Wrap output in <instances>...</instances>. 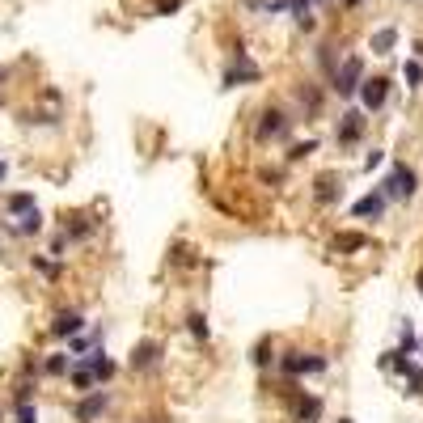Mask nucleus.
Listing matches in <instances>:
<instances>
[{"label": "nucleus", "instance_id": "obj_1", "mask_svg": "<svg viewBox=\"0 0 423 423\" xmlns=\"http://www.w3.org/2000/svg\"><path fill=\"white\" fill-rule=\"evenodd\" d=\"M335 89H339V97H352L356 89H360V81H364V60L360 56H352V60H343L339 68H335Z\"/></svg>", "mask_w": 423, "mask_h": 423}, {"label": "nucleus", "instance_id": "obj_2", "mask_svg": "<svg viewBox=\"0 0 423 423\" xmlns=\"http://www.w3.org/2000/svg\"><path fill=\"white\" fill-rule=\"evenodd\" d=\"M419 191V178H415V169L411 165H394V173L385 178V186H381V195L385 199H411Z\"/></svg>", "mask_w": 423, "mask_h": 423}, {"label": "nucleus", "instance_id": "obj_3", "mask_svg": "<svg viewBox=\"0 0 423 423\" xmlns=\"http://www.w3.org/2000/svg\"><path fill=\"white\" fill-rule=\"evenodd\" d=\"M360 106L364 110H381L385 106V97H389V81L385 77H372V81H360Z\"/></svg>", "mask_w": 423, "mask_h": 423}, {"label": "nucleus", "instance_id": "obj_4", "mask_svg": "<svg viewBox=\"0 0 423 423\" xmlns=\"http://www.w3.org/2000/svg\"><path fill=\"white\" fill-rule=\"evenodd\" d=\"M263 77V72L250 64V56H245V51H237V64L225 72V85H241V81H258Z\"/></svg>", "mask_w": 423, "mask_h": 423}, {"label": "nucleus", "instance_id": "obj_5", "mask_svg": "<svg viewBox=\"0 0 423 423\" xmlns=\"http://www.w3.org/2000/svg\"><path fill=\"white\" fill-rule=\"evenodd\" d=\"M161 352H165V347H161V343H153V339H148V343H140L136 352H132V372H144V368H153V364L161 360Z\"/></svg>", "mask_w": 423, "mask_h": 423}, {"label": "nucleus", "instance_id": "obj_6", "mask_svg": "<svg viewBox=\"0 0 423 423\" xmlns=\"http://www.w3.org/2000/svg\"><path fill=\"white\" fill-rule=\"evenodd\" d=\"M106 402H110V398H106L102 389H89V398H85V402L77 407V423H93L97 415L106 411Z\"/></svg>", "mask_w": 423, "mask_h": 423}, {"label": "nucleus", "instance_id": "obj_7", "mask_svg": "<svg viewBox=\"0 0 423 423\" xmlns=\"http://www.w3.org/2000/svg\"><path fill=\"white\" fill-rule=\"evenodd\" d=\"M360 132H364V119H360L356 110H347V114L339 119V132H335V140H339V144H356V140H360Z\"/></svg>", "mask_w": 423, "mask_h": 423}, {"label": "nucleus", "instance_id": "obj_8", "mask_svg": "<svg viewBox=\"0 0 423 423\" xmlns=\"http://www.w3.org/2000/svg\"><path fill=\"white\" fill-rule=\"evenodd\" d=\"M288 128H292V123L280 114V110H267L263 114V128H258V136L267 140V136H288Z\"/></svg>", "mask_w": 423, "mask_h": 423}, {"label": "nucleus", "instance_id": "obj_9", "mask_svg": "<svg viewBox=\"0 0 423 423\" xmlns=\"http://www.w3.org/2000/svg\"><path fill=\"white\" fill-rule=\"evenodd\" d=\"M85 326V317L81 313H60L56 322H51V335H60V339H68V335H77Z\"/></svg>", "mask_w": 423, "mask_h": 423}, {"label": "nucleus", "instance_id": "obj_10", "mask_svg": "<svg viewBox=\"0 0 423 423\" xmlns=\"http://www.w3.org/2000/svg\"><path fill=\"white\" fill-rule=\"evenodd\" d=\"M352 212H356V216H372V220H377V216L385 212V195H381V191H377V195H364Z\"/></svg>", "mask_w": 423, "mask_h": 423}, {"label": "nucleus", "instance_id": "obj_11", "mask_svg": "<svg viewBox=\"0 0 423 423\" xmlns=\"http://www.w3.org/2000/svg\"><path fill=\"white\" fill-rule=\"evenodd\" d=\"M394 43H398V30H394V26L377 30V34H372V56H389V51H394Z\"/></svg>", "mask_w": 423, "mask_h": 423}, {"label": "nucleus", "instance_id": "obj_12", "mask_svg": "<svg viewBox=\"0 0 423 423\" xmlns=\"http://www.w3.org/2000/svg\"><path fill=\"white\" fill-rule=\"evenodd\" d=\"M68 377H72V385H77V394H89V389H93V372H89L85 364H68Z\"/></svg>", "mask_w": 423, "mask_h": 423}, {"label": "nucleus", "instance_id": "obj_13", "mask_svg": "<svg viewBox=\"0 0 423 423\" xmlns=\"http://www.w3.org/2000/svg\"><path fill=\"white\" fill-rule=\"evenodd\" d=\"M43 229V216H38V208H30L26 216H21V225H17V233H38Z\"/></svg>", "mask_w": 423, "mask_h": 423}, {"label": "nucleus", "instance_id": "obj_14", "mask_svg": "<svg viewBox=\"0 0 423 423\" xmlns=\"http://www.w3.org/2000/svg\"><path fill=\"white\" fill-rule=\"evenodd\" d=\"M34 208V195H9V212H17V216H26Z\"/></svg>", "mask_w": 423, "mask_h": 423}, {"label": "nucleus", "instance_id": "obj_15", "mask_svg": "<svg viewBox=\"0 0 423 423\" xmlns=\"http://www.w3.org/2000/svg\"><path fill=\"white\" fill-rule=\"evenodd\" d=\"M402 77H407V85H411V89H415V85H423V64L407 60V64H402Z\"/></svg>", "mask_w": 423, "mask_h": 423}, {"label": "nucleus", "instance_id": "obj_16", "mask_svg": "<svg viewBox=\"0 0 423 423\" xmlns=\"http://www.w3.org/2000/svg\"><path fill=\"white\" fill-rule=\"evenodd\" d=\"M68 364H72L68 356H51V360H47L43 368H47V372H51V377H64V372H68Z\"/></svg>", "mask_w": 423, "mask_h": 423}, {"label": "nucleus", "instance_id": "obj_17", "mask_svg": "<svg viewBox=\"0 0 423 423\" xmlns=\"http://www.w3.org/2000/svg\"><path fill=\"white\" fill-rule=\"evenodd\" d=\"M317 415H322V402H317V398H309V402L301 407V423H317Z\"/></svg>", "mask_w": 423, "mask_h": 423}, {"label": "nucleus", "instance_id": "obj_18", "mask_svg": "<svg viewBox=\"0 0 423 423\" xmlns=\"http://www.w3.org/2000/svg\"><path fill=\"white\" fill-rule=\"evenodd\" d=\"M17 423H38V411L30 402H17Z\"/></svg>", "mask_w": 423, "mask_h": 423}, {"label": "nucleus", "instance_id": "obj_19", "mask_svg": "<svg viewBox=\"0 0 423 423\" xmlns=\"http://www.w3.org/2000/svg\"><path fill=\"white\" fill-rule=\"evenodd\" d=\"M186 322H191V335H195V339H208V322L199 317V313H191Z\"/></svg>", "mask_w": 423, "mask_h": 423}, {"label": "nucleus", "instance_id": "obj_20", "mask_svg": "<svg viewBox=\"0 0 423 423\" xmlns=\"http://www.w3.org/2000/svg\"><path fill=\"white\" fill-rule=\"evenodd\" d=\"M360 245H364V237H352V233H347V237L335 241V250H360Z\"/></svg>", "mask_w": 423, "mask_h": 423}, {"label": "nucleus", "instance_id": "obj_21", "mask_svg": "<svg viewBox=\"0 0 423 423\" xmlns=\"http://www.w3.org/2000/svg\"><path fill=\"white\" fill-rule=\"evenodd\" d=\"M381 161H385V157H381V148H372V153H368V157H364V169H377V165H381Z\"/></svg>", "mask_w": 423, "mask_h": 423}, {"label": "nucleus", "instance_id": "obj_22", "mask_svg": "<svg viewBox=\"0 0 423 423\" xmlns=\"http://www.w3.org/2000/svg\"><path fill=\"white\" fill-rule=\"evenodd\" d=\"M288 9H292L296 17H305V13H309V0H288Z\"/></svg>", "mask_w": 423, "mask_h": 423}, {"label": "nucleus", "instance_id": "obj_23", "mask_svg": "<svg viewBox=\"0 0 423 423\" xmlns=\"http://www.w3.org/2000/svg\"><path fill=\"white\" fill-rule=\"evenodd\" d=\"M313 148H317V144H313V140H305V144H296V148H292V157H305V153H313Z\"/></svg>", "mask_w": 423, "mask_h": 423}, {"label": "nucleus", "instance_id": "obj_24", "mask_svg": "<svg viewBox=\"0 0 423 423\" xmlns=\"http://www.w3.org/2000/svg\"><path fill=\"white\" fill-rule=\"evenodd\" d=\"M178 5H182V0H157V13H173Z\"/></svg>", "mask_w": 423, "mask_h": 423}, {"label": "nucleus", "instance_id": "obj_25", "mask_svg": "<svg viewBox=\"0 0 423 423\" xmlns=\"http://www.w3.org/2000/svg\"><path fill=\"white\" fill-rule=\"evenodd\" d=\"M415 284H419V292H423V267H419V276H415Z\"/></svg>", "mask_w": 423, "mask_h": 423}, {"label": "nucleus", "instance_id": "obj_26", "mask_svg": "<svg viewBox=\"0 0 423 423\" xmlns=\"http://www.w3.org/2000/svg\"><path fill=\"white\" fill-rule=\"evenodd\" d=\"M415 51H419V60H423V43H415Z\"/></svg>", "mask_w": 423, "mask_h": 423}, {"label": "nucleus", "instance_id": "obj_27", "mask_svg": "<svg viewBox=\"0 0 423 423\" xmlns=\"http://www.w3.org/2000/svg\"><path fill=\"white\" fill-rule=\"evenodd\" d=\"M0 178H5V161H0Z\"/></svg>", "mask_w": 423, "mask_h": 423}, {"label": "nucleus", "instance_id": "obj_28", "mask_svg": "<svg viewBox=\"0 0 423 423\" xmlns=\"http://www.w3.org/2000/svg\"><path fill=\"white\" fill-rule=\"evenodd\" d=\"M0 81H5V68H0Z\"/></svg>", "mask_w": 423, "mask_h": 423}, {"label": "nucleus", "instance_id": "obj_29", "mask_svg": "<svg viewBox=\"0 0 423 423\" xmlns=\"http://www.w3.org/2000/svg\"><path fill=\"white\" fill-rule=\"evenodd\" d=\"M339 423H352V419H339Z\"/></svg>", "mask_w": 423, "mask_h": 423}, {"label": "nucleus", "instance_id": "obj_30", "mask_svg": "<svg viewBox=\"0 0 423 423\" xmlns=\"http://www.w3.org/2000/svg\"><path fill=\"white\" fill-rule=\"evenodd\" d=\"M419 356H423V347H419Z\"/></svg>", "mask_w": 423, "mask_h": 423}]
</instances>
